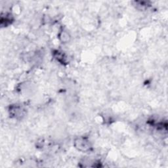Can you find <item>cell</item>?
<instances>
[{
	"label": "cell",
	"instance_id": "3",
	"mask_svg": "<svg viewBox=\"0 0 168 168\" xmlns=\"http://www.w3.org/2000/svg\"><path fill=\"white\" fill-rule=\"evenodd\" d=\"M55 55V59L57 60L59 62H60L61 63H66V56H64L63 53H62V52H59V51H56L54 54Z\"/></svg>",
	"mask_w": 168,
	"mask_h": 168
},
{
	"label": "cell",
	"instance_id": "1",
	"mask_svg": "<svg viewBox=\"0 0 168 168\" xmlns=\"http://www.w3.org/2000/svg\"><path fill=\"white\" fill-rule=\"evenodd\" d=\"M74 146L79 151L87 152L91 148L89 139L86 137H79L74 141Z\"/></svg>",
	"mask_w": 168,
	"mask_h": 168
},
{
	"label": "cell",
	"instance_id": "2",
	"mask_svg": "<svg viewBox=\"0 0 168 168\" xmlns=\"http://www.w3.org/2000/svg\"><path fill=\"white\" fill-rule=\"evenodd\" d=\"M24 112V110L23 108L20 107H14L13 109H11V114L13 116H15V117H17V116H23V113Z\"/></svg>",
	"mask_w": 168,
	"mask_h": 168
}]
</instances>
